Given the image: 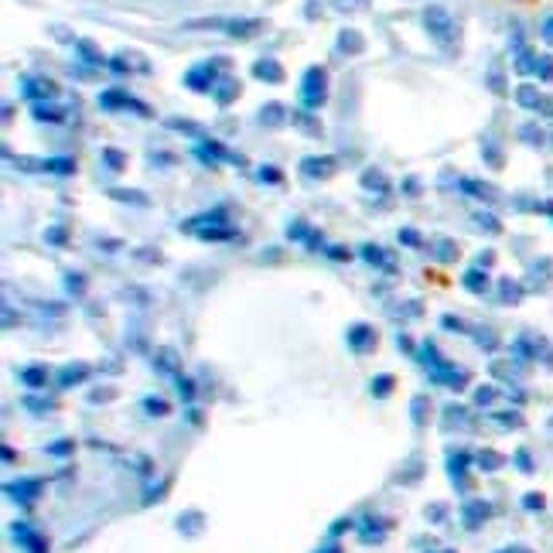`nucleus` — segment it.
Here are the masks:
<instances>
[{
	"mask_svg": "<svg viewBox=\"0 0 553 553\" xmlns=\"http://www.w3.org/2000/svg\"><path fill=\"white\" fill-rule=\"evenodd\" d=\"M257 76H280V69H277V65H257Z\"/></svg>",
	"mask_w": 553,
	"mask_h": 553,
	"instance_id": "obj_1",
	"label": "nucleus"
},
{
	"mask_svg": "<svg viewBox=\"0 0 553 553\" xmlns=\"http://www.w3.org/2000/svg\"><path fill=\"white\" fill-rule=\"evenodd\" d=\"M386 390H390V376H383V379L376 383V393H386Z\"/></svg>",
	"mask_w": 553,
	"mask_h": 553,
	"instance_id": "obj_2",
	"label": "nucleus"
}]
</instances>
